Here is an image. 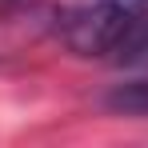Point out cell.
<instances>
[{
    "mask_svg": "<svg viewBox=\"0 0 148 148\" xmlns=\"http://www.w3.org/2000/svg\"><path fill=\"white\" fill-rule=\"evenodd\" d=\"M120 60H132V64H148V20H144V28L136 32V40L124 48V56Z\"/></svg>",
    "mask_w": 148,
    "mask_h": 148,
    "instance_id": "3",
    "label": "cell"
},
{
    "mask_svg": "<svg viewBox=\"0 0 148 148\" xmlns=\"http://www.w3.org/2000/svg\"><path fill=\"white\" fill-rule=\"evenodd\" d=\"M148 20V0H68L60 36L76 56H124Z\"/></svg>",
    "mask_w": 148,
    "mask_h": 148,
    "instance_id": "1",
    "label": "cell"
},
{
    "mask_svg": "<svg viewBox=\"0 0 148 148\" xmlns=\"http://www.w3.org/2000/svg\"><path fill=\"white\" fill-rule=\"evenodd\" d=\"M104 104H108L112 112H124V116H148V76L116 84V88L104 96Z\"/></svg>",
    "mask_w": 148,
    "mask_h": 148,
    "instance_id": "2",
    "label": "cell"
}]
</instances>
